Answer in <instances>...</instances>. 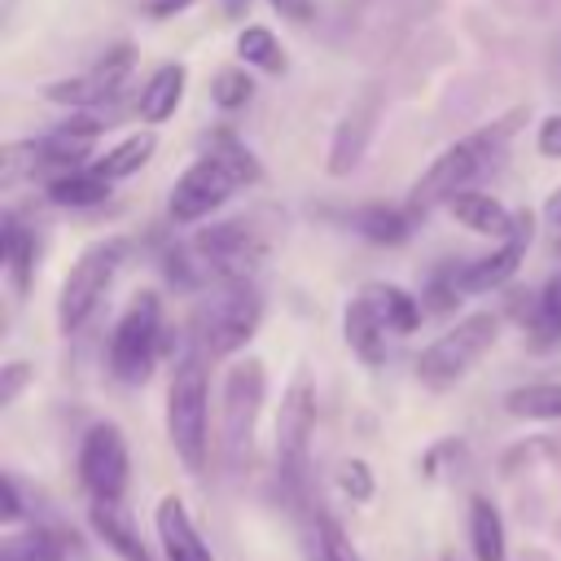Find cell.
Instances as JSON below:
<instances>
[{"mask_svg": "<svg viewBox=\"0 0 561 561\" xmlns=\"http://www.w3.org/2000/svg\"><path fill=\"white\" fill-rule=\"evenodd\" d=\"M193 0H149L145 4V13L153 18V22H167V18H175V13H184Z\"/></svg>", "mask_w": 561, "mask_h": 561, "instance_id": "60d3db41", "label": "cell"}, {"mask_svg": "<svg viewBox=\"0 0 561 561\" xmlns=\"http://www.w3.org/2000/svg\"><path fill=\"white\" fill-rule=\"evenodd\" d=\"M285 22H294V26H307L311 18H316V0H267Z\"/></svg>", "mask_w": 561, "mask_h": 561, "instance_id": "f35d334b", "label": "cell"}, {"mask_svg": "<svg viewBox=\"0 0 561 561\" xmlns=\"http://www.w3.org/2000/svg\"><path fill=\"white\" fill-rule=\"evenodd\" d=\"M206 403H210V386H206L202 355H180L171 386H167V434L188 473H202L210 456V408Z\"/></svg>", "mask_w": 561, "mask_h": 561, "instance_id": "7a4b0ae2", "label": "cell"}, {"mask_svg": "<svg viewBox=\"0 0 561 561\" xmlns=\"http://www.w3.org/2000/svg\"><path fill=\"white\" fill-rule=\"evenodd\" d=\"M351 224H355V232H359V237H368L373 245H403V241H408V232H412V219H408L399 206H381V202H373V206L355 210V215H351Z\"/></svg>", "mask_w": 561, "mask_h": 561, "instance_id": "d4e9b609", "label": "cell"}, {"mask_svg": "<svg viewBox=\"0 0 561 561\" xmlns=\"http://www.w3.org/2000/svg\"><path fill=\"white\" fill-rule=\"evenodd\" d=\"M451 215H456V224L460 228H469V232H478V237H508L513 228H517V215L504 206V202H495L491 193H456L451 202Z\"/></svg>", "mask_w": 561, "mask_h": 561, "instance_id": "e0dca14e", "label": "cell"}, {"mask_svg": "<svg viewBox=\"0 0 561 561\" xmlns=\"http://www.w3.org/2000/svg\"><path fill=\"white\" fill-rule=\"evenodd\" d=\"M500 337V316L495 311H469L465 320H456L447 333H438L421 355H416V377L434 390L460 381Z\"/></svg>", "mask_w": 561, "mask_h": 561, "instance_id": "3957f363", "label": "cell"}, {"mask_svg": "<svg viewBox=\"0 0 561 561\" xmlns=\"http://www.w3.org/2000/svg\"><path fill=\"white\" fill-rule=\"evenodd\" d=\"M153 149H158V140H153V131H136V136H127V140H118L114 149H105L92 167L105 175V180H127V175H136L149 158H153Z\"/></svg>", "mask_w": 561, "mask_h": 561, "instance_id": "484cf974", "label": "cell"}, {"mask_svg": "<svg viewBox=\"0 0 561 561\" xmlns=\"http://www.w3.org/2000/svg\"><path fill=\"white\" fill-rule=\"evenodd\" d=\"M245 9H250V0H224V13L228 18H245Z\"/></svg>", "mask_w": 561, "mask_h": 561, "instance_id": "7bdbcfd3", "label": "cell"}, {"mask_svg": "<svg viewBox=\"0 0 561 561\" xmlns=\"http://www.w3.org/2000/svg\"><path fill=\"white\" fill-rule=\"evenodd\" d=\"M543 219H548L552 228H561V188L548 193V202H543Z\"/></svg>", "mask_w": 561, "mask_h": 561, "instance_id": "b9f144b4", "label": "cell"}, {"mask_svg": "<svg viewBox=\"0 0 561 561\" xmlns=\"http://www.w3.org/2000/svg\"><path fill=\"white\" fill-rule=\"evenodd\" d=\"M127 70H131V44H114L88 75L57 79V83L44 88V96L57 101V105H70V110H92V105H105V101L118 96Z\"/></svg>", "mask_w": 561, "mask_h": 561, "instance_id": "7c38bea8", "label": "cell"}, {"mask_svg": "<svg viewBox=\"0 0 561 561\" xmlns=\"http://www.w3.org/2000/svg\"><path fill=\"white\" fill-rule=\"evenodd\" d=\"M31 377H35V368H31L26 359H9V364L0 368V408L18 403V394L31 386Z\"/></svg>", "mask_w": 561, "mask_h": 561, "instance_id": "836d02e7", "label": "cell"}, {"mask_svg": "<svg viewBox=\"0 0 561 561\" xmlns=\"http://www.w3.org/2000/svg\"><path fill=\"white\" fill-rule=\"evenodd\" d=\"M504 412L517 421H561V381H530L508 390Z\"/></svg>", "mask_w": 561, "mask_h": 561, "instance_id": "cb8c5ba5", "label": "cell"}, {"mask_svg": "<svg viewBox=\"0 0 561 561\" xmlns=\"http://www.w3.org/2000/svg\"><path fill=\"white\" fill-rule=\"evenodd\" d=\"M320 557H324V561H359L355 548L346 543V535H342L329 517H320Z\"/></svg>", "mask_w": 561, "mask_h": 561, "instance_id": "e575fe53", "label": "cell"}, {"mask_svg": "<svg viewBox=\"0 0 561 561\" xmlns=\"http://www.w3.org/2000/svg\"><path fill=\"white\" fill-rule=\"evenodd\" d=\"M530 329L539 333V342L548 337H561V272L543 285V294L535 298V316H530Z\"/></svg>", "mask_w": 561, "mask_h": 561, "instance_id": "1f68e13d", "label": "cell"}, {"mask_svg": "<svg viewBox=\"0 0 561 561\" xmlns=\"http://www.w3.org/2000/svg\"><path fill=\"white\" fill-rule=\"evenodd\" d=\"M79 482L92 500H123L127 491V443L114 421H96L79 443Z\"/></svg>", "mask_w": 561, "mask_h": 561, "instance_id": "9c48e42d", "label": "cell"}, {"mask_svg": "<svg viewBox=\"0 0 561 561\" xmlns=\"http://www.w3.org/2000/svg\"><path fill=\"white\" fill-rule=\"evenodd\" d=\"M66 548L57 535L48 530H26V535H9L0 543V561H61Z\"/></svg>", "mask_w": 561, "mask_h": 561, "instance_id": "f1b7e54d", "label": "cell"}, {"mask_svg": "<svg viewBox=\"0 0 561 561\" xmlns=\"http://www.w3.org/2000/svg\"><path fill=\"white\" fill-rule=\"evenodd\" d=\"M237 57H241L245 66L263 70V75H280V70L289 66L280 39H276L267 26H245V31L237 35Z\"/></svg>", "mask_w": 561, "mask_h": 561, "instance_id": "4316f807", "label": "cell"}, {"mask_svg": "<svg viewBox=\"0 0 561 561\" xmlns=\"http://www.w3.org/2000/svg\"><path fill=\"white\" fill-rule=\"evenodd\" d=\"M263 390H267L263 359H241L224 377V434H219V443H224L228 469H241L250 460L254 425L263 412Z\"/></svg>", "mask_w": 561, "mask_h": 561, "instance_id": "8992f818", "label": "cell"}, {"mask_svg": "<svg viewBox=\"0 0 561 561\" xmlns=\"http://www.w3.org/2000/svg\"><path fill=\"white\" fill-rule=\"evenodd\" d=\"M456 294H465V289L456 285V267H451V272H438V276L430 280V289H425L430 311H451V302H460Z\"/></svg>", "mask_w": 561, "mask_h": 561, "instance_id": "d590c367", "label": "cell"}, {"mask_svg": "<svg viewBox=\"0 0 561 561\" xmlns=\"http://www.w3.org/2000/svg\"><path fill=\"white\" fill-rule=\"evenodd\" d=\"M377 118H381V88H377V83H364V92L346 105V114H342L337 127H333L329 162H324L329 175L342 180V175H351V171L364 162L368 140H373V131H377Z\"/></svg>", "mask_w": 561, "mask_h": 561, "instance_id": "8fae6325", "label": "cell"}, {"mask_svg": "<svg viewBox=\"0 0 561 561\" xmlns=\"http://www.w3.org/2000/svg\"><path fill=\"white\" fill-rule=\"evenodd\" d=\"M232 188H237V180L206 153V158H197V162L175 180V188H171V219H175V224H197V219H206L210 210H219V206L232 197Z\"/></svg>", "mask_w": 561, "mask_h": 561, "instance_id": "4fadbf2b", "label": "cell"}, {"mask_svg": "<svg viewBox=\"0 0 561 561\" xmlns=\"http://www.w3.org/2000/svg\"><path fill=\"white\" fill-rule=\"evenodd\" d=\"M193 254L202 259V267L210 272V276H219V280H245L259 263H263V254H267V245L254 237V228H245V224H210V228H202L197 232V241H193Z\"/></svg>", "mask_w": 561, "mask_h": 561, "instance_id": "30bf717a", "label": "cell"}, {"mask_svg": "<svg viewBox=\"0 0 561 561\" xmlns=\"http://www.w3.org/2000/svg\"><path fill=\"white\" fill-rule=\"evenodd\" d=\"M88 522H92L96 539H101V543H105L114 557H123V561H149V552H145L140 535H136L131 517L118 508V500H92Z\"/></svg>", "mask_w": 561, "mask_h": 561, "instance_id": "ac0fdd59", "label": "cell"}, {"mask_svg": "<svg viewBox=\"0 0 561 561\" xmlns=\"http://www.w3.org/2000/svg\"><path fill=\"white\" fill-rule=\"evenodd\" d=\"M158 346H162V298L153 289H140L110 333V373L123 386L149 381L158 364Z\"/></svg>", "mask_w": 561, "mask_h": 561, "instance_id": "5b68a950", "label": "cell"}, {"mask_svg": "<svg viewBox=\"0 0 561 561\" xmlns=\"http://www.w3.org/2000/svg\"><path fill=\"white\" fill-rule=\"evenodd\" d=\"M517 118H522V110L495 118L491 127H482V131H473V136H465V140H456V145H447V149L416 175V184H412V193H408V206H412V210H430V206L451 202L456 193H465V184H469V180L500 153V145L517 131Z\"/></svg>", "mask_w": 561, "mask_h": 561, "instance_id": "6da1fadb", "label": "cell"}, {"mask_svg": "<svg viewBox=\"0 0 561 561\" xmlns=\"http://www.w3.org/2000/svg\"><path fill=\"white\" fill-rule=\"evenodd\" d=\"M206 153H210V158H215V162L237 180V188H241V184H259V175H263V171H259V158H254V153H250L232 131H219V136L210 140V149H206Z\"/></svg>", "mask_w": 561, "mask_h": 561, "instance_id": "83f0119b", "label": "cell"}, {"mask_svg": "<svg viewBox=\"0 0 561 561\" xmlns=\"http://www.w3.org/2000/svg\"><path fill=\"white\" fill-rule=\"evenodd\" d=\"M44 167L39 158V140H13L0 149V188H13L22 175H35Z\"/></svg>", "mask_w": 561, "mask_h": 561, "instance_id": "f546056e", "label": "cell"}, {"mask_svg": "<svg viewBox=\"0 0 561 561\" xmlns=\"http://www.w3.org/2000/svg\"><path fill=\"white\" fill-rule=\"evenodd\" d=\"M153 526H158V539H162V552L167 561H215L210 557V543L197 535L188 508L180 495H162L158 500V513H153Z\"/></svg>", "mask_w": 561, "mask_h": 561, "instance_id": "9a60e30c", "label": "cell"}, {"mask_svg": "<svg viewBox=\"0 0 561 561\" xmlns=\"http://www.w3.org/2000/svg\"><path fill=\"white\" fill-rule=\"evenodd\" d=\"M110 184L96 167H66L57 180H48V202L53 206H70V210H88L101 206L110 197Z\"/></svg>", "mask_w": 561, "mask_h": 561, "instance_id": "ffe728a7", "label": "cell"}, {"mask_svg": "<svg viewBox=\"0 0 561 561\" xmlns=\"http://www.w3.org/2000/svg\"><path fill=\"white\" fill-rule=\"evenodd\" d=\"M359 4H364V0H359Z\"/></svg>", "mask_w": 561, "mask_h": 561, "instance_id": "f6af8a7d", "label": "cell"}, {"mask_svg": "<svg viewBox=\"0 0 561 561\" xmlns=\"http://www.w3.org/2000/svg\"><path fill=\"white\" fill-rule=\"evenodd\" d=\"M337 491H342L351 504H368V500H373V491H377L368 460H359V456L342 460V465H337Z\"/></svg>", "mask_w": 561, "mask_h": 561, "instance_id": "d6a6232c", "label": "cell"}, {"mask_svg": "<svg viewBox=\"0 0 561 561\" xmlns=\"http://www.w3.org/2000/svg\"><path fill=\"white\" fill-rule=\"evenodd\" d=\"M443 561H456V557H443Z\"/></svg>", "mask_w": 561, "mask_h": 561, "instance_id": "ee69618b", "label": "cell"}, {"mask_svg": "<svg viewBox=\"0 0 561 561\" xmlns=\"http://www.w3.org/2000/svg\"><path fill=\"white\" fill-rule=\"evenodd\" d=\"M530 224H535V215H530V210H522V215H517V228H513L508 237H500V245H495L491 254H482V259H473V263L456 267V285H460L465 294H486V289L508 285V280L517 276V267H522L526 250H530V232H535Z\"/></svg>", "mask_w": 561, "mask_h": 561, "instance_id": "5bb4252c", "label": "cell"}, {"mask_svg": "<svg viewBox=\"0 0 561 561\" xmlns=\"http://www.w3.org/2000/svg\"><path fill=\"white\" fill-rule=\"evenodd\" d=\"M0 259H4L13 294H26L31 272H35V232H26L18 215H4L0 224Z\"/></svg>", "mask_w": 561, "mask_h": 561, "instance_id": "44dd1931", "label": "cell"}, {"mask_svg": "<svg viewBox=\"0 0 561 561\" xmlns=\"http://www.w3.org/2000/svg\"><path fill=\"white\" fill-rule=\"evenodd\" d=\"M184 83H188V70H184L180 61L158 66V70L149 75V83L140 88L136 114H140L145 123H167V118L180 110V101H184Z\"/></svg>", "mask_w": 561, "mask_h": 561, "instance_id": "d6986e66", "label": "cell"}, {"mask_svg": "<svg viewBox=\"0 0 561 561\" xmlns=\"http://www.w3.org/2000/svg\"><path fill=\"white\" fill-rule=\"evenodd\" d=\"M311 434H316V386L307 381V373H298L289 381V390L280 399V416H276V469L294 495L307 486Z\"/></svg>", "mask_w": 561, "mask_h": 561, "instance_id": "52a82bcc", "label": "cell"}, {"mask_svg": "<svg viewBox=\"0 0 561 561\" xmlns=\"http://www.w3.org/2000/svg\"><path fill=\"white\" fill-rule=\"evenodd\" d=\"M469 543L478 561H504L508 557V539H504V522L495 513V504L486 495L469 500Z\"/></svg>", "mask_w": 561, "mask_h": 561, "instance_id": "603a6c76", "label": "cell"}, {"mask_svg": "<svg viewBox=\"0 0 561 561\" xmlns=\"http://www.w3.org/2000/svg\"><path fill=\"white\" fill-rule=\"evenodd\" d=\"M364 294H368L373 311L381 316V324H386L390 333H412V329L421 324V316H425V307H421L403 285L373 280V285H364Z\"/></svg>", "mask_w": 561, "mask_h": 561, "instance_id": "7402d4cb", "label": "cell"}, {"mask_svg": "<svg viewBox=\"0 0 561 561\" xmlns=\"http://www.w3.org/2000/svg\"><path fill=\"white\" fill-rule=\"evenodd\" d=\"M123 254H127V241L123 237H101V241H92V245L79 250V259L70 263V272L61 280V294H57V329L61 333H75V329L88 324V316L105 298V289H110Z\"/></svg>", "mask_w": 561, "mask_h": 561, "instance_id": "277c9868", "label": "cell"}, {"mask_svg": "<svg viewBox=\"0 0 561 561\" xmlns=\"http://www.w3.org/2000/svg\"><path fill=\"white\" fill-rule=\"evenodd\" d=\"M105 127H110V123H105L101 114H70V118L61 123V131H66V136H79V140H96Z\"/></svg>", "mask_w": 561, "mask_h": 561, "instance_id": "8d00e7d4", "label": "cell"}, {"mask_svg": "<svg viewBox=\"0 0 561 561\" xmlns=\"http://www.w3.org/2000/svg\"><path fill=\"white\" fill-rule=\"evenodd\" d=\"M0 495H4V500H0V522L9 526V522H18V517H22V495H18L13 473H4V478H0Z\"/></svg>", "mask_w": 561, "mask_h": 561, "instance_id": "ab89813d", "label": "cell"}, {"mask_svg": "<svg viewBox=\"0 0 561 561\" xmlns=\"http://www.w3.org/2000/svg\"><path fill=\"white\" fill-rule=\"evenodd\" d=\"M250 96H254V79H250L241 66H228V70H219V75L210 79V101H215L219 110H241Z\"/></svg>", "mask_w": 561, "mask_h": 561, "instance_id": "4dcf8cb0", "label": "cell"}, {"mask_svg": "<svg viewBox=\"0 0 561 561\" xmlns=\"http://www.w3.org/2000/svg\"><path fill=\"white\" fill-rule=\"evenodd\" d=\"M386 324H381V316L373 311V302H368V294L359 289L351 302H346V311H342V337H346V346L368 364V368H381L386 364Z\"/></svg>", "mask_w": 561, "mask_h": 561, "instance_id": "2e32d148", "label": "cell"}, {"mask_svg": "<svg viewBox=\"0 0 561 561\" xmlns=\"http://www.w3.org/2000/svg\"><path fill=\"white\" fill-rule=\"evenodd\" d=\"M535 145H539V153H543V158H561V114H548V118L539 123Z\"/></svg>", "mask_w": 561, "mask_h": 561, "instance_id": "74e56055", "label": "cell"}, {"mask_svg": "<svg viewBox=\"0 0 561 561\" xmlns=\"http://www.w3.org/2000/svg\"><path fill=\"white\" fill-rule=\"evenodd\" d=\"M259 320H263V298H259V289L245 285V280H232L228 294L215 298L210 311L202 316V351H206L210 359L237 355V351L254 337Z\"/></svg>", "mask_w": 561, "mask_h": 561, "instance_id": "ba28073f", "label": "cell"}]
</instances>
